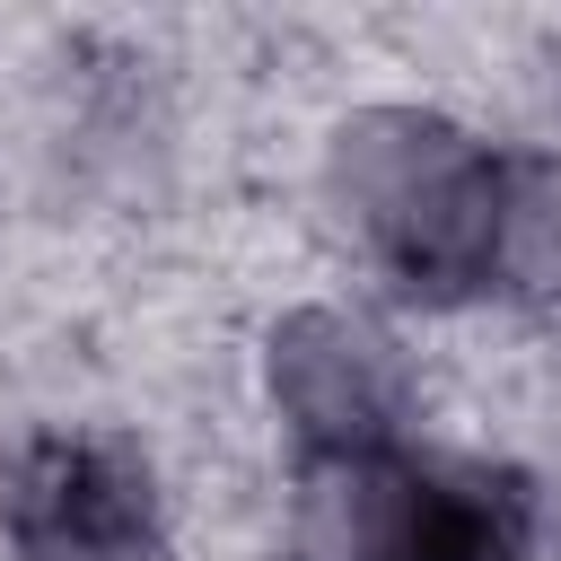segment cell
<instances>
[{
  "label": "cell",
  "instance_id": "obj_1",
  "mask_svg": "<svg viewBox=\"0 0 561 561\" xmlns=\"http://www.w3.org/2000/svg\"><path fill=\"white\" fill-rule=\"evenodd\" d=\"M333 202L377 272H394L412 298H465L508 280V210H517V158L473 140L447 114H359L333 140Z\"/></svg>",
  "mask_w": 561,
  "mask_h": 561
},
{
  "label": "cell",
  "instance_id": "obj_2",
  "mask_svg": "<svg viewBox=\"0 0 561 561\" xmlns=\"http://www.w3.org/2000/svg\"><path fill=\"white\" fill-rule=\"evenodd\" d=\"M298 561H535V491L500 465L351 456L298 500Z\"/></svg>",
  "mask_w": 561,
  "mask_h": 561
},
{
  "label": "cell",
  "instance_id": "obj_3",
  "mask_svg": "<svg viewBox=\"0 0 561 561\" xmlns=\"http://www.w3.org/2000/svg\"><path fill=\"white\" fill-rule=\"evenodd\" d=\"M0 535L18 561H140L158 543V482L123 438L44 430L0 473Z\"/></svg>",
  "mask_w": 561,
  "mask_h": 561
},
{
  "label": "cell",
  "instance_id": "obj_4",
  "mask_svg": "<svg viewBox=\"0 0 561 561\" xmlns=\"http://www.w3.org/2000/svg\"><path fill=\"white\" fill-rule=\"evenodd\" d=\"M272 403L316 447V465H351V456L403 447L412 368L386 324L351 307H307L272 333Z\"/></svg>",
  "mask_w": 561,
  "mask_h": 561
}]
</instances>
